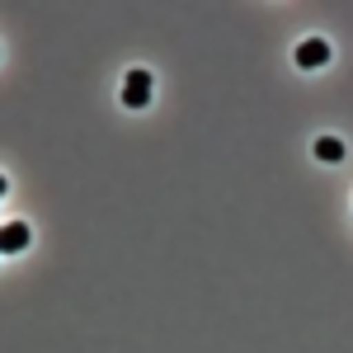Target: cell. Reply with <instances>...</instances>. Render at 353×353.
Returning a JSON list of instances; mask_svg holds the SVG:
<instances>
[{
    "mask_svg": "<svg viewBox=\"0 0 353 353\" xmlns=\"http://www.w3.org/2000/svg\"><path fill=\"white\" fill-rule=\"evenodd\" d=\"M123 104L128 109H146L151 104V71H128V81H123Z\"/></svg>",
    "mask_w": 353,
    "mask_h": 353,
    "instance_id": "6da1fadb",
    "label": "cell"
},
{
    "mask_svg": "<svg viewBox=\"0 0 353 353\" xmlns=\"http://www.w3.org/2000/svg\"><path fill=\"white\" fill-rule=\"evenodd\" d=\"M325 61H330V43L325 38H306V43L297 48V66L301 71H316V66H325Z\"/></svg>",
    "mask_w": 353,
    "mask_h": 353,
    "instance_id": "7a4b0ae2",
    "label": "cell"
},
{
    "mask_svg": "<svg viewBox=\"0 0 353 353\" xmlns=\"http://www.w3.org/2000/svg\"><path fill=\"white\" fill-rule=\"evenodd\" d=\"M24 245H28V226L24 221H5V226H0V250H5V254H19Z\"/></svg>",
    "mask_w": 353,
    "mask_h": 353,
    "instance_id": "3957f363",
    "label": "cell"
},
{
    "mask_svg": "<svg viewBox=\"0 0 353 353\" xmlns=\"http://www.w3.org/2000/svg\"><path fill=\"white\" fill-rule=\"evenodd\" d=\"M316 161L339 165L344 161V141H339V137H321V141H316Z\"/></svg>",
    "mask_w": 353,
    "mask_h": 353,
    "instance_id": "277c9868",
    "label": "cell"
}]
</instances>
